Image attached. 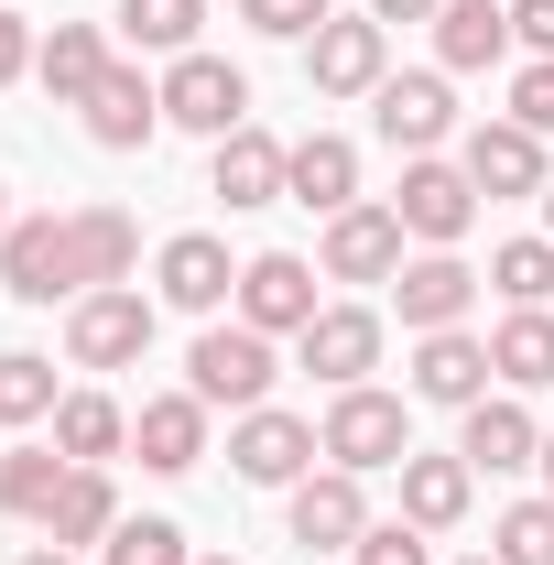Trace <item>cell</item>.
I'll return each mask as SVG.
<instances>
[{
	"instance_id": "obj_6",
	"label": "cell",
	"mask_w": 554,
	"mask_h": 565,
	"mask_svg": "<svg viewBox=\"0 0 554 565\" xmlns=\"http://www.w3.org/2000/svg\"><path fill=\"white\" fill-rule=\"evenodd\" d=\"M316 457H327V446H316V424H305V414H283V403H262V414H239V424H228V468H239L251 490H294Z\"/></svg>"
},
{
	"instance_id": "obj_26",
	"label": "cell",
	"mask_w": 554,
	"mask_h": 565,
	"mask_svg": "<svg viewBox=\"0 0 554 565\" xmlns=\"http://www.w3.org/2000/svg\"><path fill=\"white\" fill-rule=\"evenodd\" d=\"M468 490H479L468 457H403V522H424V533L468 522Z\"/></svg>"
},
{
	"instance_id": "obj_13",
	"label": "cell",
	"mask_w": 554,
	"mask_h": 565,
	"mask_svg": "<svg viewBox=\"0 0 554 565\" xmlns=\"http://www.w3.org/2000/svg\"><path fill=\"white\" fill-rule=\"evenodd\" d=\"M392 305H403V327H414V338H435V327H468L479 273H468L457 250H424V262H403V273H392Z\"/></svg>"
},
{
	"instance_id": "obj_45",
	"label": "cell",
	"mask_w": 554,
	"mask_h": 565,
	"mask_svg": "<svg viewBox=\"0 0 554 565\" xmlns=\"http://www.w3.org/2000/svg\"><path fill=\"white\" fill-rule=\"evenodd\" d=\"M544 228H554V185H544Z\"/></svg>"
},
{
	"instance_id": "obj_2",
	"label": "cell",
	"mask_w": 554,
	"mask_h": 565,
	"mask_svg": "<svg viewBox=\"0 0 554 565\" xmlns=\"http://www.w3.org/2000/svg\"><path fill=\"white\" fill-rule=\"evenodd\" d=\"M316 446H327V468H359V479H370V468H403V457H414V414H403L392 392H370V381H359V392L327 403Z\"/></svg>"
},
{
	"instance_id": "obj_47",
	"label": "cell",
	"mask_w": 554,
	"mask_h": 565,
	"mask_svg": "<svg viewBox=\"0 0 554 565\" xmlns=\"http://www.w3.org/2000/svg\"><path fill=\"white\" fill-rule=\"evenodd\" d=\"M0 228H11V207H0Z\"/></svg>"
},
{
	"instance_id": "obj_19",
	"label": "cell",
	"mask_w": 554,
	"mask_h": 565,
	"mask_svg": "<svg viewBox=\"0 0 554 565\" xmlns=\"http://www.w3.org/2000/svg\"><path fill=\"white\" fill-rule=\"evenodd\" d=\"M152 131H163V87L141 66H109L98 98H87V141H98V152H141Z\"/></svg>"
},
{
	"instance_id": "obj_11",
	"label": "cell",
	"mask_w": 554,
	"mask_h": 565,
	"mask_svg": "<svg viewBox=\"0 0 554 565\" xmlns=\"http://www.w3.org/2000/svg\"><path fill=\"white\" fill-rule=\"evenodd\" d=\"M359 533H370L359 468H305V479H294V544H305V555H348Z\"/></svg>"
},
{
	"instance_id": "obj_7",
	"label": "cell",
	"mask_w": 554,
	"mask_h": 565,
	"mask_svg": "<svg viewBox=\"0 0 554 565\" xmlns=\"http://www.w3.org/2000/svg\"><path fill=\"white\" fill-rule=\"evenodd\" d=\"M239 327H262V338H305L316 327V262L305 250H262V262H239Z\"/></svg>"
},
{
	"instance_id": "obj_4",
	"label": "cell",
	"mask_w": 554,
	"mask_h": 565,
	"mask_svg": "<svg viewBox=\"0 0 554 565\" xmlns=\"http://www.w3.org/2000/svg\"><path fill=\"white\" fill-rule=\"evenodd\" d=\"M392 217H403V239H424V250H457V239H468V217H479L468 163H435V152H414V163H403V196H392Z\"/></svg>"
},
{
	"instance_id": "obj_5",
	"label": "cell",
	"mask_w": 554,
	"mask_h": 565,
	"mask_svg": "<svg viewBox=\"0 0 554 565\" xmlns=\"http://www.w3.org/2000/svg\"><path fill=\"white\" fill-rule=\"evenodd\" d=\"M163 120L196 141H228L239 120H251V76L228 66V55H174V76H163Z\"/></svg>"
},
{
	"instance_id": "obj_37",
	"label": "cell",
	"mask_w": 554,
	"mask_h": 565,
	"mask_svg": "<svg viewBox=\"0 0 554 565\" xmlns=\"http://www.w3.org/2000/svg\"><path fill=\"white\" fill-rule=\"evenodd\" d=\"M348 565H435V544H424V522H370L348 544Z\"/></svg>"
},
{
	"instance_id": "obj_17",
	"label": "cell",
	"mask_w": 554,
	"mask_h": 565,
	"mask_svg": "<svg viewBox=\"0 0 554 565\" xmlns=\"http://www.w3.org/2000/svg\"><path fill=\"white\" fill-rule=\"evenodd\" d=\"M457 163H468L479 196H544V185H554V174H544V141L522 131V120H479Z\"/></svg>"
},
{
	"instance_id": "obj_23",
	"label": "cell",
	"mask_w": 554,
	"mask_h": 565,
	"mask_svg": "<svg viewBox=\"0 0 554 565\" xmlns=\"http://www.w3.org/2000/svg\"><path fill=\"white\" fill-rule=\"evenodd\" d=\"M283 163H294V141L239 120V131L217 141V196H228V207H283Z\"/></svg>"
},
{
	"instance_id": "obj_27",
	"label": "cell",
	"mask_w": 554,
	"mask_h": 565,
	"mask_svg": "<svg viewBox=\"0 0 554 565\" xmlns=\"http://www.w3.org/2000/svg\"><path fill=\"white\" fill-rule=\"evenodd\" d=\"M66 239H76V282H87V294H98V282H131V262H141V228L120 207H76Z\"/></svg>"
},
{
	"instance_id": "obj_21",
	"label": "cell",
	"mask_w": 554,
	"mask_h": 565,
	"mask_svg": "<svg viewBox=\"0 0 554 565\" xmlns=\"http://www.w3.org/2000/svg\"><path fill=\"white\" fill-rule=\"evenodd\" d=\"M283 196H294V207H316V217L359 207V141L305 131V141H294V163H283Z\"/></svg>"
},
{
	"instance_id": "obj_18",
	"label": "cell",
	"mask_w": 554,
	"mask_h": 565,
	"mask_svg": "<svg viewBox=\"0 0 554 565\" xmlns=\"http://www.w3.org/2000/svg\"><path fill=\"white\" fill-rule=\"evenodd\" d=\"M131 446H141L152 479H185V468L207 457V403H196V392H152L131 414Z\"/></svg>"
},
{
	"instance_id": "obj_33",
	"label": "cell",
	"mask_w": 554,
	"mask_h": 565,
	"mask_svg": "<svg viewBox=\"0 0 554 565\" xmlns=\"http://www.w3.org/2000/svg\"><path fill=\"white\" fill-rule=\"evenodd\" d=\"M55 359H33V349H11L0 359V424H55Z\"/></svg>"
},
{
	"instance_id": "obj_31",
	"label": "cell",
	"mask_w": 554,
	"mask_h": 565,
	"mask_svg": "<svg viewBox=\"0 0 554 565\" xmlns=\"http://www.w3.org/2000/svg\"><path fill=\"white\" fill-rule=\"evenodd\" d=\"M207 0H120V44L131 55H196Z\"/></svg>"
},
{
	"instance_id": "obj_24",
	"label": "cell",
	"mask_w": 554,
	"mask_h": 565,
	"mask_svg": "<svg viewBox=\"0 0 554 565\" xmlns=\"http://www.w3.org/2000/svg\"><path fill=\"white\" fill-rule=\"evenodd\" d=\"M435 55H446V76H479L511 55V11L500 0H446L435 11Z\"/></svg>"
},
{
	"instance_id": "obj_15",
	"label": "cell",
	"mask_w": 554,
	"mask_h": 565,
	"mask_svg": "<svg viewBox=\"0 0 554 565\" xmlns=\"http://www.w3.org/2000/svg\"><path fill=\"white\" fill-rule=\"evenodd\" d=\"M370 120L392 152H435V141L457 131V98H446V76H381L370 87Z\"/></svg>"
},
{
	"instance_id": "obj_16",
	"label": "cell",
	"mask_w": 554,
	"mask_h": 565,
	"mask_svg": "<svg viewBox=\"0 0 554 565\" xmlns=\"http://www.w3.org/2000/svg\"><path fill=\"white\" fill-rule=\"evenodd\" d=\"M457 457H468V468H489V479L544 468V424L522 414L511 392H479V403H468V435H457Z\"/></svg>"
},
{
	"instance_id": "obj_20",
	"label": "cell",
	"mask_w": 554,
	"mask_h": 565,
	"mask_svg": "<svg viewBox=\"0 0 554 565\" xmlns=\"http://www.w3.org/2000/svg\"><path fill=\"white\" fill-rule=\"evenodd\" d=\"M489 381H500V370H489V338H468V327H435L414 349V403H457V414H468Z\"/></svg>"
},
{
	"instance_id": "obj_9",
	"label": "cell",
	"mask_w": 554,
	"mask_h": 565,
	"mask_svg": "<svg viewBox=\"0 0 554 565\" xmlns=\"http://www.w3.org/2000/svg\"><path fill=\"white\" fill-rule=\"evenodd\" d=\"M381 76H392V22H316V44H305L316 98H370Z\"/></svg>"
},
{
	"instance_id": "obj_38",
	"label": "cell",
	"mask_w": 554,
	"mask_h": 565,
	"mask_svg": "<svg viewBox=\"0 0 554 565\" xmlns=\"http://www.w3.org/2000/svg\"><path fill=\"white\" fill-rule=\"evenodd\" d=\"M511 120H522V131H533V141L554 131V55H533V66L511 76Z\"/></svg>"
},
{
	"instance_id": "obj_41",
	"label": "cell",
	"mask_w": 554,
	"mask_h": 565,
	"mask_svg": "<svg viewBox=\"0 0 554 565\" xmlns=\"http://www.w3.org/2000/svg\"><path fill=\"white\" fill-rule=\"evenodd\" d=\"M446 0H370V22H435Z\"/></svg>"
},
{
	"instance_id": "obj_22",
	"label": "cell",
	"mask_w": 554,
	"mask_h": 565,
	"mask_svg": "<svg viewBox=\"0 0 554 565\" xmlns=\"http://www.w3.org/2000/svg\"><path fill=\"white\" fill-rule=\"evenodd\" d=\"M109 66H120V55H109V33H98V22H55V33L33 44V76H44V98H66V109H87Z\"/></svg>"
},
{
	"instance_id": "obj_43",
	"label": "cell",
	"mask_w": 554,
	"mask_h": 565,
	"mask_svg": "<svg viewBox=\"0 0 554 565\" xmlns=\"http://www.w3.org/2000/svg\"><path fill=\"white\" fill-rule=\"evenodd\" d=\"M544 500H554V435H544Z\"/></svg>"
},
{
	"instance_id": "obj_29",
	"label": "cell",
	"mask_w": 554,
	"mask_h": 565,
	"mask_svg": "<svg viewBox=\"0 0 554 565\" xmlns=\"http://www.w3.org/2000/svg\"><path fill=\"white\" fill-rule=\"evenodd\" d=\"M109 533H120V490H109V468H76L66 479V500H55V511H44V544H109Z\"/></svg>"
},
{
	"instance_id": "obj_36",
	"label": "cell",
	"mask_w": 554,
	"mask_h": 565,
	"mask_svg": "<svg viewBox=\"0 0 554 565\" xmlns=\"http://www.w3.org/2000/svg\"><path fill=\"white\" fill-rule=\"evenodd\" d=\"M239 22L273 33V44H316V22H338V11L327 0H239Z\"/></svg>"
},
{
	"instance_id": "obj_1",
	"label": "cell",
	"mask_w": 554,
	"mask_h": 565,
	"mask_svg": "<svg viewBox=\"0 0 554 565\" xmlns=\"http://www.w3.org/2000/svg\"><path fill=\"white\" fill-rule=\"evenodd\" d=\"M185 392H196L207 414H217V403H228V414H262V403H273V338L239 327V316L207 327V338L185 349Z\"/></svg>"
},
{
	"instance_id": "obj_35",
	"label": "cell",
	"mask_w": 554,
	"mask_h": 565,
	"mask_svg": "<svg viewBox=\"0 0 554 565\" xmlns=\"http://www.w3.org/2000/svg\"><path fill=\"white\" fill-rule=\"evenodd\" d=\"M489 555L500 565H554V500H511L500 533H489Z\"/></svg>"
},
{
	"instance_id": "obj_44",
	"label": "cell",
	"mask_w": 554,
	"mask_h": 565,
	"mask_svg": "<svg viewBox=\"0 0 554 565\" xmlns=\"http://www.w3.org/2000/svg\"><path fill=\"white\" fill-rule=\"evenodd\" d=\"M196 565H239V555H196Z\"/></svg>"
},
{
	"instance_id": "obj_42",
	"label": "cell",
	"mask_w": 554,
	"mask_h": 565,
	"mask_svg": "<svg viewBox=\"0 0 554 565\" xmlns=\"http://www.w3.org/2000/svg\"><path fill=\"white\" fill-rule=\"evenodd\" d=\"M22 565H76V555H66V544H44V555H22Z\"/></svg>"
},
{
	"instance_id": "obj_46",
	"label": "cell",
	"mask_w": 554,
	"mask_h": 565,
	"mask_svg": "<svg viewBox=\"0 0 554 565\" xmlns=\"http://www.w3.org/2000/svg\"><path fill=\"white\" fill-rule=\"evenodd\" d=\"M468 565H500V555H468Z\"/></svg>"
},
{
	"instance_id": "obj_25",
	"label": "cell",
	"mask_w": 554,
	"mask_h": 565,
	"mask_svg": "<svg viewBox=\"0 0 554 565\" xmlns=\"http://www.w3.org/2000/svg\"><path fill=\"white\" fill-rule=\"evenodd\" d=\"M489 370H500L511 392H544L554 381V305H511V316L489 327Z\"/></svg>"
},
{
	"instance_id": "obj_40",
	"label": "cell",
	"mask_w": 554,
	"mask_h": 565,
	"mask_svg": "<svg viewBox=\"0 0 554 565\" xmlns=\"http://www.w3.org/2000/svg\"><path fill=\"white\" fill-rule=\"evenodd\" d=\"M511 44H533V55H554V0H511Z\"/></svg>"
},
{
	"instance_id": "obj_30",
	"label": "cell",
	"mask_w": 554,
	"mask_h": 565,
	"mask_svg": "<svg viewBox=\"0 0 554 565\" xmlns=\"http://www.w3.org/2000/svg\"><path fill=\"white\" fill-rule=\"evenodd\" d=\"M55 446H66L76 468H109V457L131 446V414H120L109 392H66V403H55Z\"/></svg>"
},
{
	"instance_id": "obj_28",
	"label": "cell",
	"mask_w": 554,
	"mask_h": 565,
	"mask_svg": "<svg viewBox=\"0 0 554 565\" xmlns=\"http://www.w3.org/2000/svg\"><path fill=\"white\" fill-rule=\"evenodd\" d=\"M66 479H76L66 446H11V457H0V511H11V522H44V511L66 500Z\"/></svg>"
},
{
	"instance_id": "obj_32",
	"label": "cell",
	"mask_w": 554,
	"mask_h": 565,
	"mask_svg": "<svg viewBox=\"0 0 554 565\" xmlns=\"http://www.w3.org/2000/svg\"><path fill=\"white\" fill-rule=\"evenodd\" d=\"M489 294L500 305H554V239H500L489 250Z\"/></svg>"
},
{
	"instance_id": "obj_34",
	"label": "cell",
	"mask_w": 554,
	"mask_h": 565,
	"mask_svg": "<svg viewBox=\"0 0 554 565\" xmlns=\"http://www.w3.org/2000/svg\"><path fill=\"white\" fill-rule=\"evenodd\" d=\"M98 565H196V555H185V533H174L163 511H131V522L98 544Z\"/></svg>"
},
{
	"instance_id": "obj_8",
	"label": "cell",
	"mask_w": 554,
	"mask_h": 565,
	"mask_svg": "<svg viewBox=\"0 0 554 565\" xmlns=\"http://www.w3.org/2000/svg\"><path fill=\"white\" fill-rule=\"evenodd\" d=\"M0 294H22V305L87 294V282H76V239H66V217H11V228H0Z\"/></svg>"
},
{
	"instance_id": "obj_3",
	"label": "cell",
	"mask_w": 554,
	"mask_h": 565,
	"mask_svg": "<svg viewBox=\"0 0 554 565\" xmlns=\"http://www.w3.org/2000/svg\"><path fill=\"white\" fill-rule=\"evenodd\" d=\"M141 349H152V294H131V282L76 294V316H66V359L76 370H131Z\"/></svg>"
},
{
	"instance_id": "obj_14",
	"label": "cell",
	"mask_w": 554,
	"mask_h": 565,
	"mask_svg": "<svg viewBox=\"0 0 554 565\" xmlns=\"http://www.w3.org/2000/svg\"><path fill=\"white\" fill-rule=\"evenodd\" d=\"M316 262H327V282H392L403 273V217L392 207H338Z\"/></svg>"
},
{
	"instance_id": "obj_12",
	"label": "cell",
	"mask_w": 554,
	"mask_h": 565,
	"mask_svg": "<svg viewBox=\"0 0 554 565\" xmlns=\"http://www.w3.org/2000/svg\"><path fill=\"white\" fill-rule=\"evenodd\" d=\"M294 349H305V370H316L327 392H359V381L381 370V316H370V305H316V327H305Z\"/></svg>"
},
{
	"instance_id": "obj_39",
	"label": "cell",
	"mask_w": 554,
	"mask_h": 565,
	"mask_svg": "<svg viewBox=\"0 0 554 565\" xmlns=\"http://www.w3.org/2000/svg\"><path fill=\"white\" fill-rule=\"evenodd\" d=\"M33 44H44V33H33V22L0 0V87H11V76H33Z\"/></svg>"
},
{
	"instance_id": "obj_10",
	"label": "cell",
	"mask_w": 554,
	"mask_h": 565,
	"mask_svg": "<svg viewBox=\"0 0 554 565\" xmlns=\"http://www.w3.org/2000/svg\"><path fill=\"white\" fill-rule=\"evenodd\" d=\"M152 294H163L174 316H217V305L239 294L228 239H207V228H174V239H163V262H152Z\"/></svg>"
}]
</instances>
